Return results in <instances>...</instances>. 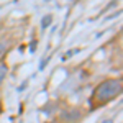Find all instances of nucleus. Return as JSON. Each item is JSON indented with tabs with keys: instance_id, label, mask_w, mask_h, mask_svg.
I'll return each instance as SVG.
<instances>
[{
	"instance_id": "nucleus-1",
	"label": "nucleus",
	"mask_w": 123,
	"mask_h": 123,
	"mask_svg": "<svg viewBox=\"0 0 123 123\" xmlns=\"http://www.w3.org/2000/svg\"><path fill=\"white\" fill-rule=\"evenodd\" d=\"M122 94V80L118 79H110V80H105L95 89L94 97L98 104H107L110 100H113L115 97Z\"/></svg>"
},
{
	"instance_id": "nucleus-4",
	"label": "nucleus",
	"mask_w": 123,
	"mask_h": 123,
	"mask_svg": "<svg viewBox=\"0 0 123 123\" xmlns=\"http://www.w3.org/2000/svg\"><path fill=\"white\" fill-rule=\"evenodd\" d=\"M3 53H5V44H3V43H0V57H2Z\"/></svg>"
},
{
	"instance_id": "nucleus-2",
	"label": "nucleus",
	"mask_w": 123,
	"mask_h": 123,
	"mask_svg": "<svg viewBox=\"0 0 123 123\" xmlns=\"http://www.w3.org/2000/svg\"><path fill=\"white\" fill-rule=\"evenodd\" d=\"M5 76H7V66H5L3 62H0V84L3 82Z\"/></svg>"
},
{
	"instance_id": "nucleus-3",
	"label": "nucleus",
	"mask_w": 123,
	"mask_h": 123,
	"mask_svg": "<svg viewBox=\"0 0 123 123\" xmlns=\"http://www.w3.org/2000/svg\"><path fill=\"white\" fill-rule=\"evenodd\" d=\"M49 23H51V17L48 15V17H44V18H43V21H41V26H43V28H46Z\"/></svg>"
}]
</instances>
